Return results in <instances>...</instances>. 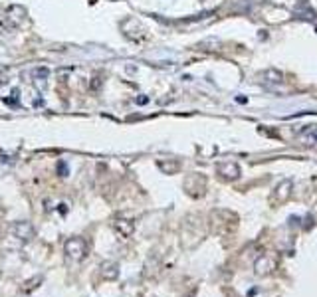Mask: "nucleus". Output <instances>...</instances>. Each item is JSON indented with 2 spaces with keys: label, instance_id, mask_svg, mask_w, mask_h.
<instances>
[{
  "label": "nucleus",
  "instance_id": "1",
  "mask_svg": "<svg viewBox=\"0 0 317 297\" xmlns=\"http://www.w3.org/2000/svg\"><path fill=\"white\" fill-rule=\"evenodd\" d=\"M66 254H68L70 260L79 262V260H83L85 254H87V244H85L81 238H72V240L66 242Z\"/></svg>",
  "mask_w": 317,
  "mask_h": 297
},
{
  "label": "nucleus",
  "instance_id": "2",
  "mask_svg": "<svg viewBox=\"0 0 317 297\" xmlns=\"http://www.w3.org/2000/svg\"><path fill=\"white\" fill-rule=\"evenodd\" d=\"M12 234L18 240H32L34 238V226L30 222H14L12 224Z\"/></svg>",
  "mask_w": 317,
  "mask_h": 297
},
{
  "label": "nucleus",
  "instance_id": "3",
  "mask_svg": "<svg viewBox=\"0 0 317 297\" xmlns=\"http://www.w3.org/2000/svg\"><path fill=\"white\" fill-rule=\"evenodd\" d=\"M6 16H8V20L12 22V24H22L24 20H26V8L24 6H10L8 10H6Z\"/></svg>",
  "mask_w": 317,
  "mask_h": 297
},
{
  "label": "nucleus",
  "instance_id": "4",
  "mask_svg": "<svg viewBox=\"0 0 317 297\" xmlns=\"http://www.w3.org/2000/svg\"><path fill=\"white\" fill-rule=\"evenodd\" d=\"M48 75H50V72H48L46 68H38V70L32 74L34 85H36L38 89H46V85H48Z\"/></svg>",
  "mask_w": 317,
  "mask_h": 297
},
{
  "label": "nucleus",
  "instance_id": "5",
  "mask_svg": "<svg viewBox=\"0 0 317 297\" xmlns=\"http://www.w3.org/2000/svg\"><path fill=\"white\" fill-rule=\"evenodd\" d=\"M218 170H220V174H224L226 178H238V174H240L238 164H232V162L220 164V166H218Z\"/></svg>",
  "mask_w": 317,
  "mask_h": 297
},
{
  "label": "nucleus",
  "instance_id": "6",
  "mask_svg": "<svg viewBox=\"0 0 317 297\" xmlns=\"http://www.w3.org/2000/svg\"><path fill=\"white\" fill-rule=\"evenodd\" d=\"M262 77H266V79H262V83L268 87V85H272V83H282V74L280 72H276V70H268V72H264L262 74Z\"/></svg>",
  "mask_w": 317,
  "mask_h": 297
},
{
  "label": "nucleus",
  "instance_id": "7",
  "mask_svg": "<svg viewBox=\"0 0 317 297\" xmlns=\"http://www.w3.org/2000/svg\"><path fill=\"white\" fill-rule=\"evenodd\" d=\"M117 264H111V262H107V264H103L101 266V276L103 278H107V280H113V278H117Z\"/></svg>",
  "mask_w": 317,
  "mask_h": 297
},
{
  "label": "nucleus",
  "instance_id": "8",
  "mask_svg": "<svg viewBox=\"0 0 317 297\" xmlns=\"http://www.w3.org/2000/svg\"><path fill=\"white\" fill-rule=\"evenodd\" d=\"M58 172H60V176H68V172H70V166H68L64 160H60V162H58Z\"/></svg>",
  "mask_w": 317,
  "mask_h": 297
},
{
  "label": "nucleus",
  "instance_id": "9",
  "mask_svg": "<svg viewBox=\"0 0 317 297\" xmlns=\"http://www.w3.org/2000/svg\"><path fill=\"white\" fill-rule=\"evenodd\" d=\"M135 101H137V103H141V105H143V103H147V101H149V99H147V97H137V99H135Z\"/></svg>",
  "mask_w": 317,
  "mask_h": 297
}]
</instances>
